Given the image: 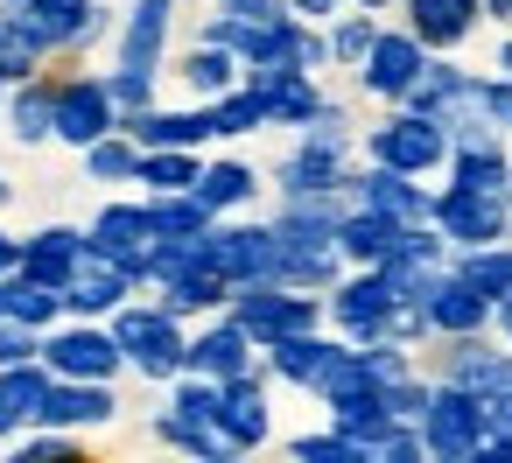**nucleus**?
Wrapping results in <instances>:
<instances>
[{
	"instance_id": "f257e3e1",
	"label": "nucleus",
	"mask_w": 512,
	"mask_h": 463,
	"mask_svg": "<svg viewBox=\"0 0 512 463\" xmlns=\"http://www.w3.org/2000/svg\"><path fill=\"white\" fill-rule=\"evenodd\" d=\"M414 428H421V449H428V456L470 463V456L484 449V435H491V414H484V400H477L470 386L442 379V386H428V407H421Z\"/></svg>"
},
{
	"instance_id": "f03ea898",
	"label": "nucleus",
	"mask_w": 512,
	"mask_h": 463,
	"mask_svg": "<svg viewBox=\"0 0 512 463\" xmlns=\"http://www.w3.org/2000/svg\"><path fill=\"white\" fill-rule=\"evenodd\" d=\"M113 344H120V358L141 372V379H176L183 372V316H169V309H141V302H120L113 309Z\"/></svg>"
},
{
	"instance_id": "7ed1b4c3",
	"label": "nucleus",
	"mask_w": 512,
	"mask_h": 463,
	"mask_svg": "<svg viewBox=\"0 0 512 463\" xmlns=\"http://www.w3.org/2000/svg\"><path fill=\"white\" fill-rule=\"evenodd\" d=\"M428 225L463 253V246H491V239H505V225H512V204L498 197V190H463V183H449L442 197H435V211H428Z\"/></svg>"
},
{
	"instance_id": "20e7f679",
	"label": "nucleus",
	"mask_w": 512,
	"mask_h": 463,
	"mask_svg": "<svg viewBox=\"0 0 512 463\" xmlns=\"http://www.w3.org/2000/svg\"><path fill=\"white\" fill-rule=\"evenodd\" d=\"M8 15L22 22V36H29L43 57L106 36V8H99V0H22V8H8Z\"/></svg>"
},
{
	"instance_id": "39448f33",
	"label": "nucleus",
	"mask_w": 512,
	"mask_h": 463,
	"mask_svg": "<svg viewBox=\"0 0 512 463\" xmlns=\"http://www.w3.org/2000/svg\"><path fill=\"white\" fill-rule=\"evenodd\" d=\"M365 155L386 162V169L428 176L435 162H449V134H442V120H428V113H393L386 127L365 134Z\"/></svg>"
},
{
	"instance_id": "423d86ee",
	"label": "nucleus",
	"mask_w": 512,
	"mask_h": 463,
	"mask_svg": "<svg viewBox=\"0 0 512 463\" xmlns=\"http://www.w3.org/2000/svg\"><path fill=\"white\" fill-rule=\"evenodd\" d=\"M204 260L239 288V281H274L281 267V239L274 225H204Z\"/></svg>"
},
{
	"instance_id": "0eeeda50",
	"label": "nucleus",
	"mask_w": 512,
	"mask_h": 463,
	"mask_svg": "<svg viewBox=\"0 0 512 463\" xmlns=\"http://www.w3.org/2000/svg\"><path fill=\"white\" fill-rule=\"evenodd\" d=\"M113 127H120V106H113L106 78H71V85H57L50 141H64V148H92V141L113 134Z\"/></svg>"
},
{
	"instance_id": "6e6552de",
	"label": "nucleus",
	"mask_w": 512,
	"mask_h": 463,
	"mask_svg": "<svg viewBox=\"0 0 512 463\" xmlns=\"http://www.w3.org/2000/svg\"><path fill=\"white\" fill-rule=\"evenodd\" d=\"M386 316H393V288L379 267H358L351 281H330V323L365 344V337H386Z\"/></svg>"
},
{
	"instance_id": "1a4fd4ad",
	"label": "nucleus",
	"mask_w": 512,
	"mask_h": 463,
	"mask_svg": "<svg viewBox=\"0 0 512 463\" xmlns=\"http://www.w3.org/2000/svg\"><path fill=\"white\" fill-rule=\"evenodd\" d=\"M43 365H50L57 379H113L127 358H120L113 330H92V316H78L71 330L43 337Z\"/></svg>"
},
{
	"instance_id": "9d476101",
	"label": "nucleus",
	"mask_w": 512,
	"mask_h": 463,
	"mask_svg": "<svg viewBox=\"0 0 512 463\" xmlns=\"http://www.w3.org/2000/svg\"><path fill=\"white\" fill-rule=\"evenodd\" d=\"M421 64H428V50H421L407 29H400V36H386V29H379V36H372V50L358 57V85H365L372 99H393V106H400V92L421 78Z\"/></svg>"
},
{
	"instance_id": "9b49d317",
	"label": "nucleus",
	"mask_w": 512,
	"mask_h": 463,
	"mask_svg": "<svg viewBox=\"0 0 512 463\" xmlns=\"http://www.w3.org/2000/svg\"><path fill=\"white\" fill-rule=\"evenodd\" d=\"M351 183V197L365 204V211H379V218H393V225H421L428 211H435V197L407 176V169H386V162H372L365 176H344Z\"/></svg>"
},
{
	"instance_id": "f8f14e48",
	"label": "nucleus",
	"mask_w": 512,
	"mask_h": 463,
	"mask_svg": "<svg viewBox=\"0 0 512 463\" xmlns=\"http://www.w3.org/2000/svg\"><path fill=\"white\" fill-rule=\"evenodd\" d=\"M113 414H120V400L106 379H50V393L36 407L43 428H106Z\"/></svg>"
},
{
	"instance_id": "ddd939ff",
	"label": "nucleus",
	"mask_w": 512,
	"mask_h": 463,
	"mask_svg": "<svg viewBox=\"0 0 512 463\" xmlns=\"http://www.w3.org/2000/svg\"><path fill=\"white\" fill-rule=\"evenodd\" d=\"M127 295H134L127 267H120V260H99V253H85V260H78V274L57 288V302H64L71 316H113Z\"/></svg>"
},
{
	"instance_id": "4468645a",
	"label": "nucleus",
	"mask_w": 512,
	"mask_h": 463,
	"mask_svg": "<svg viewBox=\"0 0 512 463\" xmlns=\"http://www.w3.org/2000/svg\"><path fill=\"white\" fill-rule=\"evenodd\" d=\"M218 435L232 442V449H260L267 442V393H260V379L253 372H232V379H218Z\"/></svg>"
},
{
	"instance_id": "2eb2a0df",
	"label": "nucleus",
	"mask_w": 512,
	"mask_h": 463,
	"mask_svg": "<svg viewBox=\"0 0 512 463\" xmlns=\"http://www.w3.org/2000/svg\"><path fill=\"white\" fill-rule=\"evenodd\" d=\"M78 260H85V232H78V225H43V232L22 239L15 274H29V281H43V288H64V281L78 274Z\"/></svg>"
},
{
	"instance_id": "dca6fc26",
	"label": "nucleus",
	"mask_w": 512,
	"mask_h": 463,
	"mask_svg": "<svg viewBox=\"0 0 512 463\" xmlns=\"http://www.w3.org/2000/svg\"><path fill=\"white\" fill-rule=\"evenodd\" d=\"M421 316H428V330H435V337H470V330H484V323H491V302H484L456 267H442V281L428 288Z\"/></svg>"
},
{
	"instance_id": "f3484780",
	"label": "nucleus",
	"mask_w": 512,
	"mask_h": 463,
	"mask_svg": "<svg viewBox=\"0 0 512 463\" xmlns=\"http://www.w3.org/2000/svg\"><path fill=\"white\" fill-rule=\"evenodd\" d=\"M477 22H484L477 0H407V36L421 50H456V43H470Z\"/></svg>"
},
{
	"instance_id": "a211bd4d",
	"label": "nucleus",
	"mask_w": 512,
	"mask_h": 463,
	"mask_svg": "<svg viewBox=\"0 0 512 463\" xmlns=\"http://www.w3.org/2000/svg\"><path fill=\"white\" fill-rule=\"evenodd\" d=\"M169 15H176V0H134V15H127V29H120V71H141V78L162 71Z\"/></svg>"
},
{
	"instance_id": "6ab92c4d",
	"label": "nucleus",
	"mask_w": 512,
	"mask_h": 463,
	"mask_svg": "<svg viewBox=\"0 0 512 463\" xmlns=\"http://www.w3.org/2000/svg\"><path fill=\"white\" fill-rule=\"evenodd\" d=\"M260 351H267V372H274V379L316 386V379L337 365L344 344H330V337H316V330H288V337H274V344H260Z\"/></svg>"
},
{
	"instance_id": "aec40b11",
	"label": "nucleus",
	"mask_w": 512,
	"mask_h": 463,
	"mask_svg": "<svg viewBox=\"0 0 512 463\" xmlns=\"http://www.w3.org/2000/svg\"><path fill=\"white\" fill-rule=\"evenodd\" d=\"M323 407H330V428H337V435H351L365 456H372V449H379V435L393 428V414H386L379 386H337V393H323Z\"/></svg>"
},
{
	"instance_id": "412c9836",
	"label": "nucleus",
	"mask_w": 512,
	"mask_h": 463,
	"mask_svg": "<svg viewBox=\"0 0 512 463\" xmlns=\"http://www.w3.org/2000/svg\"><path fill=\"white\" fill-rule=\"evenodd\" d=\"M183 372H204V379H232V372H253V337L225 316L218 330L190 337L183 344Z\"/></svg>"
},
{
	"instance_id": "4be33fe9",
	"label": "nucleus",
	"mask_w": 512,
	"mask_h": 463,
	"mask_svg": "<svg viewBox=\"0 0 512 463\" xmlns=\"http://www.w3.org/2000/svg\"><path fill=\"white\" fill-rule=\"evenodd\" d=\"M449 344H456V351H449L442 379L470 386L477 400H498V393H512V358H505V351H484V344H477V330H470V337H449Z\"/></svg>"
},
{
	"instance_id": "5701e85b",
	"label": "nucleus",
	"mask_w": 512,
	"mask_h": 463,
	"mask_svg": "<svg viewBox=\"0 0 512 463\" xmlns=\"http://www.w3.org/2000/svg\"><path fill=\"white\" fill-rule=\"evenodd\" d=\"M393 246H400V225H393V218H379V211H365V204H344V218H337V260L379 267Z\"/></svg>"
},
{
	"instance_id": "b1692460",
	"label": "nucleus",
	"mask_w": 512,
	"mask_h": 463,
	"mask_svg": "<svg viewBox=\"0 0 512 463\" xmlns=\"http://www.w3.org/2000/svg\"><path fill=\"white\" fill-rule=\"evenodd\" d=\"M463 99H477V78L456 71V64H421V78L400 92V106L407 113H428V120H449Z\"/></svg>"
},
{
	"instance_id": "393cba45",
	"label": "nucleus",
	"mask_w": 512,
	"mask_h": 463,
	"mask_svg": "<svg viewBox=\"0 0 512 463\" xmlns=\"http://www.w3.org/2000/svg\"><path fill=\"white\" fill-rule=\"evenodd\" d=\"M155 232H148V211L141 204H106L99 218H92V232H85V253H99V260H134L141 246H148Z\"/></svg>"
},
{
	"instance_id": "a878e982",
	"label": "nucleus",
	"mask_w": 512,
	"mask_h": 463,
	"mask_svg": "<svg viewBox=\"0 0 512 463\" xmlns=\"http://www.w3.org/2000/svg\"><path fill=\"white\" fill-rule=\"evenodd\" d=\"M309 190H344V148L295 141V155L281 162V197H309Z\"/></svg>"
},
{
	"instance_id": "bb28decb",
	"label": "nucleus",
	"mask_w": 512,
	"mask_h": 463,
	"mask_svg": "<svg viewBox=\"0 0 512 463\" xmlns=\"http://www.w3.org/2000/svg\"><path fill=\"white\" fill-rule=\"evenodd\" d=\"M225 295H232V281H225L211 260H197V267H183V274L162 281V302H155V309H169V316H197V309H225Z\"/></svg>"
},
{
	"instance_id": "cd10ccee",
	"label": "nucleus",
	"mask_w": 512,
	"mask_h": 463,
	"mask_svg": "<svg viewBox=\"0 0 512 463\" xmlns=\"http://www.w3.org/2000/svg\"><path fill=\"white\" fill-rule=\"evenodd\" d=\"M148 232L155 239H190V232H204L211 225V204L197 197V190H148Z\"/></svg>"
},
{
	"instance_id": "c85d7f7f",
	"label": "nucleus",
	"mask_w": 512,
	"mask_h": 463,
	"mask_svg": "<svg viewBox=\"0 0 512 463\" xmlns=\"http://www.w3.org/2000/svg\"><path fill=\"white\" fill-rule=\"evenodd\" d=\"M50 365L43 358H22V365H0V414H8L15 428L22 421H36V407H43V393H50Z\"/></svg>"
},
{
	"instance_id": "c756f323",
	"label": "nucleus",
	"mask_w": 512,
	"mask_h": 463,
	"mask_svg": "<svg viewBox=\"0 0 512 463\" xmlns=\"http://www.w3.org/2000/svg\"><path fill=\"white\" fill-rule=\"evenodd\" d=\"M50 113H57V85L22 78L15 99H8V134H15L22 148H43V141H50Z\"/></svg>"
},
{
	"instance_id": "7c9ffc66",
	"label": "nucleus",
	"mask_w": 512,
	"mask_h": 463,
	"mask_svg": "<svg viewBox=\"0 0 512 463\" xmlns=\"http://www.w3.org/2000/svg\"><path fill=\"white\" fill-rule=\"evenodd\" d=\"M456 274H463L484 302H505V295H512V246H505V239H491V246H463V253H456Z\"/></svg>"
},
{
	"instance_id": "2f4dec72",
	"label": "nucleus",
	"mask_w": 512,
	"mask_h": 463,
	"mask_svg": "<svg viewBox=\"0 0 512 463\" xmlns=\"http://www.w3.org/2000/svg\"><path fill=\"white\" fill-rule=\"evenodd\" d=\"M246 71H239V57L232 50H218V43H197L190 57H183V85L197 92V99H218V92H232Z\"/></svg>"
},
{
	"instance_id": "473e14b6",
	"label": "nucleus",
	"mask_w": 512,
	"mask_h": 463,
	"mask_svg": "<svg viewBox=\"0 0 512 463\" xmlns=\"http://www.w3.org/2000/svg\"><path fill=\"white\" fill-rule=\"evenodd\" d=\"M204 204H211V218L218 211H232V204H253V190H260V176L246 169V162H211V169H197V183H190Z\"/></svg>"
},
{
	"instance_id": "72a5a7b5",
	"label": "nucleus",
	"mask_w": 512,
	"mask_h": 463,
	"mask_svg": "<svg viewBox=\"0 0 512 463\" xmlns=\"http://www.w3.org/2000/svg\"><path fill=\"white\" fill-rule=\"evenodd\" d=\"M0 295H8V316H15V323H29V330H50V323L64 316L57 288L29 281V274H0Z\"/></svg>"
},
{
	"instance_id": "f704fd0d",
	"label": "nucleus",
	"mask_w": 512,
	"mask_h": 463,
	"mask_svg": "<svg viewBox=\"0 0 512 463\" xmlns=\"http://www.w3.org/2000/svg\"><path fill=\"white\" fill-rule=\"evenodd\" d=\"M505 176H512V162H505L498 141H491V148H449V183H463V190H498V197H505Z\"/></svg>"
},
{
	"instance_id": "c9c22d12",
	"label": "nucleus",
	"mask_w": 512,
	"mask_h": 463,
	"mask_svg": "<svg viewBox=\"0 0 512 463\" xmlns=\"http://www.w3.org/2000/svg\"><path fill=\"white\" fill-rule=\"evenodd\" d=\"M155 435H162V442H176V449H190V456H211V463L239 456L211 421H190V414H176V407H162V414H155Z\"/></svg>"
},
{
	"instance_id": "e433bc0d",
	"label": "nucleus",
	"mask_w": 512,
	"mask_h": 463,
	"mask_svg": "<svg viewBox=\"0 0 512 463\" xmlns=\"http://www.w3.org/2000/svg\"><path fill=\"white\" fill-rule=\"evenodd\" d=\"M197 148H141V169H134V183H148V190H190L197 183Z\"/></svg>"
},
{
	"instance_id": "4c0bfd02",
	"label": "nucleus",
	"mask_w": 512,
	"mask_h": 463,
	"mask_svg": "<svg viewBox=\"0 0 512 463\" xmlns=\"http://www.w3.org/2000/svg\"><path fill=\"white\" fill-rule=\"evenodd\" d=\"M85 169L99 176V183H134V169H141V148L113 127V134H99L92 148H85Z\"/></svg>"
},
{
	"instance_id": "58836bf2",
	"label": "nucleus",
	"mask_w": 512,
	"mask_h": 463,
	"mask_svg": "<svg viewBox=\"0 0 512 463\" xmlns=\"http://www.w3.org/2000/svg\"><path fill=\"white\" fill-rule=\"evenodd\" d=\"M36 64H43V50L22 36V22H15L8 8H0V78L22 85V78H36Z\"/></svg>"
},
{
	"instance_id": "ea45409f",
	"label": "nucleus",
	"mask_w": 512,
	"mask_h": 463,
	"mask_svg": "<svg viewBox=\"0 0 512 463\" xmlns=\"http://www.w3.org/2000/svg\"><path fill=\"white\" fill-rule=\"evenodd\" d=\"M288 456H302V463H365V449H358L351 435H337V428H330V435H295Z\"/></svg>"
},
{
	"instance_id": "a19ab883",
	"label": "nucleus",
	"mask_w": 512,
	"mask_h": 463,
	"mask_svg": "<svg viewBox=\"0 0 512 463\" xmlns=\"http://www.w3.org/2000/svg\"><path fill=\"white\" fill-rule=\"evenodd\" d=\"M372 36H379V29H372L365 15H344V22L323 36V43H330V64H358V57L372 50Z\"/></svg>"
},
{
	"instance_id": "79ce46f5",
	"label": "nucleus",
	"mask_w": 512,
	"mask_h": 463,
	"mask_svg": "<svg viewBox=\"0 0 512 463\" xmlns=\"http://www.w3.org/2000/svg\"><path fill=\"white\" fill-rule=\"evenodd\" d=\"M379 400H386V414L393 421H421V407H428V379H393V386H379Z\"/></svg>"
},
{
	"instance_id": "37998d69",
	"label": "nucleus",
	"mask_w": 512,
	"mask_h": 463,
	"mask_svg": "<svg viewBox=\"0 0 512 463\" xmlns=\"http://www.w3.org/2000/svg\"><path fill=\"white\" fill-rule=\"evenodd\" d=\"M22 358H43V330L0 316V365H22Z\"/></svg>"
},
{
	"instance_id": "c03bdc74",
	"label": "nucleus",
	"mask_w": 512,
	"mask_h": 463,
	"mask_svg": "<svg viewBox=\"0 0 512 463\" xmlns=\"http://www.w3.org/2000/svg\"><path fill=\"white\" fill-rule=\"evenodd\" d=\"M106 92H113V106H120V113L155 106V78H141V71H113V78H106Z\"/></svg>"
},
{
	"instance_id": "a18cd8bd",
	"label": "nucleus",
	"mask_w": 512,
	"mask_h": 463,
	"mask_svg": "<svg viewBox=\"0 0 512 463\" xmlns=\"http://www.w3.org/2000/svg\"><path fill=\"white\" fill-rule=\"evenodd\" d=\"M484 414H491V435H484V449H477V456H512V393L484 400Z\"/></svg>"
},
{
	"instance_id": "49530a36",
	"label": "nucleus",
	"mask_w": 512,
	"mask_h": 463,
	"mask_svg": "<svg viewBox=\"0 0 512 463\" xmlns=\"http://www.w3.org/2000/svg\"><path fill=\"white\" fill-rule=\"evenodd\" d=\"M477 106L491 127H512V78H477Z\"/></svg>"
},
{
	"instance_id": "de8ad7c7",
	"label": "nucleus",
	"mask_w": 512,
	"mask_h": 463,
	"mask_svg": "<svg viewBox=\"0 0 512 463\" xmlns=\"http://www.w3.org/2000/svg\"><path fill=\"white\" fill-rule=\"evenodd\" d=\"M36 456H71V428H50V435H29V442H22V463H36Z\"/></svg>"
},
{
	"instance_id": "09e8293b",
	"label": "nucleus",
	"mask_w": 512,
	"mask_h": 463,
	"mask_svg": "<svg viewBox=\"0 0 512 463\" xmlns=\"http://www.w3.org/2000/svg\"><path fill=\"white\" fill-rule=\"evenodd\" d=\"M218 8L239 22H267V15H281V0H218Z\"/></svg>"
},
{
	"instance_id": "8fccbe9b",
	"label": "nucleus",
	"mask_w": 512,
	"mask_h": 463,
	"mask_svg": "<svg viewBox=\"0 0 512 463\" xmlns=\"http://www.w3.org/2000/svg\"><path fill=\"white\" fill-rule=\"evenodd\" d=\"M15 260H22V239H8V232H0V274H15Z\"/></svg>"
},
{
	"instance_id": "3c124183",
	"label": "nucleus",
	"mask_w": 512,
	"mask_h": 463,
	"mask_svg": "<svg viewBox=\"0 0 512 463\" xmlns=\"http://www.w3.org/2000/svg\"><path fill=\"white\" fill-rule=\"evenodd\" d=\"M288 8H295V15H330L337 0H288Z\"/></svg>"
},
{
	"instance_id": "603ef678",
	"label": "nucleus",
	"mask_w": 512,
	"mask_h": 463,
	"mask_svg": "<svg viewBox=\"0 0 512 463\" xmlns=\"http://www.w3.org/2000/svg\"><path fill=\"white\" fill-rule=\"evenodd\" d=\"M477 8H484L491 22H512V0H477Z\"/></svg>"
},
{
	"instance_id": "864d4df0",
	"label": "nucleus",
	"mask_w": 512,
	"mask_h": 463,
	"mask_svg": "<svg viewBox=\"0 0 512 463\" xmlns=\"http://www.w3.org/2000/svg\"><path fill=\"white\" fill-rule=\"evenodd\" d=\"M491 316H498V330L512 337V295H505V302H491Z\"/></svg>"
},
{
	"instance_id": "5fc2aeb1",
	"label": "nucleus",
	"mask_w": 512,
	"mask_h": 463,
	"mask_svg": "<svg viewBox=\"0 0 512 463\" xmlns=\"http://www.w3.org/2000/svg\"><path fill=\"white\" fill-rule=\"evenodd\" d=\"M498 71H505V78H512V36H505V50H498Z\"/></svg>"
},
{
	"instance_id": "6e6d98bb",
	"label": "nucleus",
	"mask_w": 512,
	"mask_h": 463,
	"mask_svg": "<svg viewBox=\"0 0 512 463\" xmlns=\"http://www.w3.org/2000/svg\"><path fill=\"white\" fill-rule=\"evenodd\" d=\"M0 435H15V421H8V414H0Z\"/></svg>"
},
{
	"instance_id": "4d7b16f0",
	"label": "nucleus",
	"mask_w": 512,
	"mask_h": 463,
	"mask_svg": "<svg viewBox=\"0 0 512 463\" xmlns=\"http://www.w3.org/2000/svg\"><path fill=\"white\" fill-rule=\"evenodd\" d=\"M358 8H386V0H358Z\"/></svg>"
},
{
	"instance_id": "13d9d810",
	"label": "nucleus",
	"mask_w": 512,
	"mask_h": 463,
	"mask_svg": "<svg viewBox=\"0 0 512 463\" xmlns=\"http://www.w3.org/2000/svg\"><path fill=\"white\" fill-rule=\"evenodd\" d=\"M0 204H8V176H0Z\"/></svg>"
},
{
	"instance_id": "bf43d9fd",
	"label": "nucleus",
	"mask_w": 512,
	"mask_h": 463,
	"mask_svg": "<svg viewBox=\"0 0 512 463\" xmlns=\"http://www.w3.org/2000/svg\"><path fill=\"white\" fill-rule=\"evenodd\" d=\"M0 8H22V0H0Z\"/></svg>"
},
{
	"instance_id": "052dcab7",
	"label": "nucleus",
	"mask_w": 512,
	"mask_h": 463,
	"mask_svg": "<svg viewBox=\"0 0 512 463\" xmlns=\"http://www.w3.org/2000/svg\"><path fill=\"white\" fill-rule=\"evenodd\" d=\"M0 316H8V295H0Z\"/></svg>"
},
{
	"instance_id": "680f3d73",
	"label": "nucleus",
	"mask_w": 512,
	"mask_h": 463,
	"mask_svg": "<svg viewBox=\"0 0 512 463\" xmlns=\"http://www.w3.org/2000/svg\"><path fill=\"white\" fill-rule=\"evenodd\" d=\"M0 92H8V78H0Z\"/></svg>"
}]
</instances>
